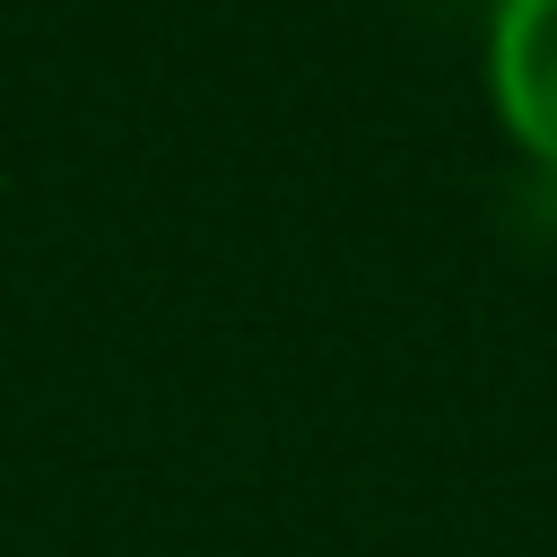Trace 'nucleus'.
<instances>
[{"label": "nucleus", "instance_id": "f257e3e1", "mask_svg": "<svg viewBox=\"0 0 557 557\" xmlns=\"http://www.w3.org/2000/svg\"><path fill=\"white\" fill-rule=\"evenodd\" d=\"M487 104L505 139L557 174V0H487Z\"/></svg>", "mask_w": 557, "mask_h": 557}]
</instances>
